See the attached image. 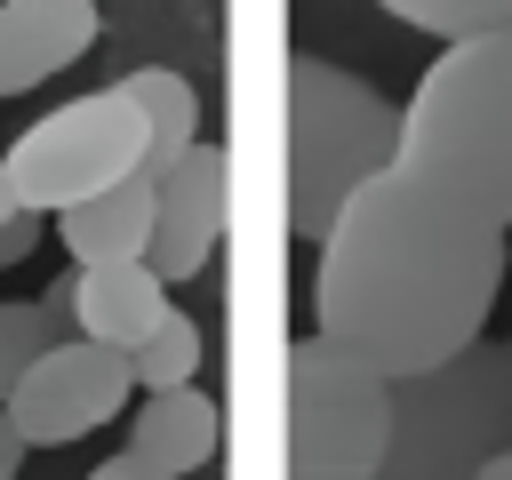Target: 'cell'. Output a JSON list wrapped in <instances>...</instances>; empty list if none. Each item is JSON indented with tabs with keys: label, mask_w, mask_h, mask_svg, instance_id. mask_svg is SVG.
<instances>
[{
	"label": "cell",
	"mask_w": 512,
	"mask_h": 480,
	"mask_svg": "<svg viewBox=\"0 0 512 480\" xmlns=\"http://www.w3.org/2000/svg\"><path fill=\"white\" fill-rule=\"evenodd\" d=\"M496 288H504V224L384 168L320 232L312 336L376 376H416L488 336Z\"/></svg>",
	"instance_id": "cell-1"
},
{
	"label": "cell",
	"mask_w": 512,
	"mask_h": 480,
	"mask_svg": "<svg viewBox=\"0 0 512 480\" xmlns=\"http://www.w3.org/2000/svg\"><path fill=\"white\" fill-rule=\"evenodd\" d=\"M392 168L512 224V24L448 40L392 128Z\"/></svg>",
	"instance_id": "cell-2"
},
{
	"label": "cell",
	"mask_w": 512,
	"mask_h": 480,
	"mask_svg": "<svg viewBox=\"0 0 512 480\" xmlns=\"http://www.w3.org/2000/svg\"><path fill=\"white\" fill-rule=\"evenodd\" d=\"M512 448V344L472 336L440 368L392 376V424L376 480H480Z\"/></svg>",
	"instance_id": "cell-3"
},
{
	"label": "cell",
	"mask_w": 512,
	"mask_h": 480,
	"mask_svg": "<svg viewBox=\"0 0 512 480\" xmlns=\"http://www.w3.org/2000/svg\"><path fill=\"white\" fill-rule=\"evenodd\" d=\"M280 104H288V232L320 240L328 216L392 168V128L400 104H384L368 80H352L328 56H288L280 72Z\"/></svg>",
	"instance_id": "cell-4"
},
{
	"label": "cell",
	"mask_w": 512,
	"mask_h": 480,
	"mask_svg": "<svg viewBox=\"0 0 512 480\" xmlns=\"http://www.w3.org/2000/svg\"><path fill=\"white\" fill-rule=\"evenodd\" d=\"M280 368H288V480H376L392 376L360 368L320 336H296Z\"/></svg>",
	"instance_id": "cell-5"
},
{
	"label": "cell",
	"mask_w": 512,
	"mask_h": 480,
	"mask_svg": "<svg viewBox=\"0 0 512 480\" xmlns=\"http://www.w3.org/2000/svg\"><path fill=\"white\" fill-rule=\"evenodd\" d=\"M144 168V112L112 88H88L56 112H40L8 152H0V176H8V200L32 208V216H56L120 176Z\"/></svg>",
	"instance_id": "cell-6"
},
{
	"label": "cell",
	"mask_w": 512,
	"mask_h": 480,
	"mask_svg": "<svg viewBox=\"0 0 512 480\" xmlns=\"http://www.w3.org/2000/svg\"><path fill=\"white\" fill-rule=\"evenodd\" d=\"M128 392H136L128 352L88 344V336H64V344H48V352H40V360L8 384L0 416L24 432V448H72L80 432L112 424Z\"/></svg>",
	"instance_id": "cell-7"
},
{
	"label": "cell",
	"mask_w": 512,
	"mask_h": 480,
	"mask_svg": "<svg viewBox=\"0 0 512 480\" xmlns=\"http://www.w3.org/2000/svg\"><path fill=\"white\" fill-rule=\"evenodd\" d=\"M224 208H232V160L224 144H192L176 152L160 176H152V240H144V264L176 288V280H200L216 240H224Z\"/></svg>",
	"instance_id": "cell-8"
},
{
	"label": "cell",
	"mask_w": 512,
	"mask_h": 480,
	"mask_svg": "<svg viewBox=\"0 0 512 480\" xmlns=\"http://www.w3.org/2000/svg\"><path fill=\"white\" fill-rule=\"evenodd\" d=\"M96 0H0V96H24L96 48Z\"/></svg>",
	"instance_id": "cell-9"
},
{
	"label": "cell",
	"mask_w": 512,
	"mask_h": 480,
	"mask_svg": "<svg viewBox=\"0 0 512 480\" xmlns=\"http://www.w3.org/2000/svg\"><path fill=\"white\" fill-rule=\"evenodd\" d=\"M160 312H176V304H168V280H160L144 256L72 264V336L128 352V344H144V336L160 328Z\"/></svg>",
	"instance_id": "cell-10"
},
{
	"label": "cell",
	"mask_w": 512,
	"mask_h": 480,
	"mask_svg": "<svg viewBox=\"0 0 512 480\" xmlns=\"http://www.w3.org/2000/svg\"><path fill=\"white\" fill-rule=\"evenodd\" d=\"M216 424H224V416H216V400H208L200 384L144 392L136 416H128V456L152 464L160 480H184V472H200V464L216 456V440H224Z\"/></svg>",
	"instance_id": "cell-11"
},
{
	"label": "cell",
	"mask_w": 512,
	"mask_h": 480,
	"mask_svg": "<svg viewBox=\"0 0 512 480\" xmlns=\"http://www.w3.org/2000/svg\"><path fill=\"white\" fill-rule=\"evenodd\" d=\"M56 240L72 248V264H120V256H144L152 240V176H120L72 208H56Z\"/></svg>",
	"instance_id": "cell-12"
},
{
	"label": "cell",
	"mask_w": 512,
	"mask_h": 480,
	"mask_svg": "<svg viewBox=\"0 0 512 480\" xmlns=\"http://www.w3.org/2000/svg\"><path fill=\"white\" fill-rule=\"evenodd\" d=\"M120 96L144 112V176H160L176 152H192V144H200V88H192L184 72L144 64V72H128V80H120Z\"/></svg>",
	"instance_id": "cell-13"
},
{
	"label": "cell",
	"mask_w": 512,
	"mask_h": 480,
	"mask_svg": "<svg viewBox=\"0 0 512 480\" xmlns=\"http://www.w3.org/2000/svg\"><path fill=\"white\" fill-rule=\"evenodd\" d=\"M72 336V272L56 280V288H40V296H8L0 304V400H8V384L48 352V344H64Z\"/></svg>",
	"instance_id": "cell-14"
},
{
	"label": "cell",
	"mask_w": 512,
	"mask_h": 480,
	"mask_svg": "<svg viewBox=\"0 0 512 480\" xmlns=\"http://www.w3.org/2000/svg\"><path fill=\"white\" fill-rule=\"evenodd\" d=\"M192 368H200V328H192L184 312H160V328H152L144 344H128V376H136V392L192 384Z\"/></svg>",
	"instance_id": "cell-15"
},
{
	"label": "cell",
	"mask_w": 512,
	"mask_h": 480,
	"mask_svg": "<svg viewBox=\"0 0 512 480\" xmlns=\"http://www.w3.org/2000/svg\"><path fill=\"white\" fill-rule=\"evenodd\" d=\"M384 16L432 32V40H472V32H504L512 24V0H376Z\"/></svg>",
	"instance_id": "cell-16"
},
{
	"label": "cell",
	"mask_w": 512,
	"mask_h": 480,
	"mask_svg": "<svg viewBox=\"0 0 512 480\" xmlns=\"http://www.w3.org/2000/svg\"><path fill=\"white\" fill-rule=\"evenodd\" d=\"M40 240H48V216H32V208H8L0 216V264H24Z\"/></svg>",
	"instance_id": "cell-17"
},
{
	"label": "cell",
	"mask_w": 512,
	"mask_h": 480,
	"mask_svg": "<svg viewBox=\"0 0 512 480\" xmlns=\"http://www.w3.org/2000/svg\"><path fill=\"white\" fill-rule=\"evenodd\" d=\"M88 480H160V472H152V464H136V456L120 448V456H104V464H96Z\"/></svg>",
	"instance_id": "cell-18"
},
{
	"label": "cell",
	"mask_w": 512,
	"mask_h": 480,
	"mask_svg": "<svg viewBox=\"0 0 512 480\" xmlns=\"http://www.w3.org/2000/svg\"><path fill=\"white\" fill-rule=\"evenodd\" d=\"M16 464H24V432L0 416V480H16Z\"/></svg>",
	"instance_id": "cell-19"
},
{
	"label": "cell",
	"mask_w": 512,
	"mask_h": 480,
	"mask_svg": "<svg viewBox=\"0 0 512 480\" xmlns=\"http://www.w3.org/2000/svg\"><path fill=\"white\" fill-rule=\"evenodd\" d=\"M480 480H512V448H504V456H488V464H480Z\"/></svg>",
	"instance_id": "cell-20"
},
{
	"label": "cell",
	"mask_w": 512,
	"mask_h": 480,
	"mask_svg": "<svg viewBox=\"0 0 512 480\" xmlns=\"http://www.w3.org/2000/svg\"><path fill=\"white\" fill-rule=\"evenodd\" d=\"M8 208H16V200H8V176H0V216H8Z\"/></svg>",
	"instance_id": "cell-21"
},
{
	"label": "cell",
	"mask_w": 512,
	"mask_h": 480,
	"mask_svg": "<svg viewBox=\"0 0 512 480\" xmlns=\"http://www.w3.org/2000/svg\"><path fill=\"white\" fill-rule=\"evenodd\" d=\"M504 344H512V336H504Z\"/></svg>",
	"instance_id": "cell-22"
}]
</instances>
